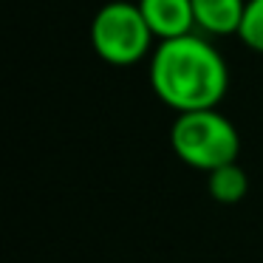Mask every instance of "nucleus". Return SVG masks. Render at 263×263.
<instances>
[{"mask_svg":"<svg viewBox=\"0 0 263 263\" xmlns=\"http://www.w3.org/2000/svg\"><path fill=\"white\" fill-rule=\"evenodd\" d=\"M150 85L176 114L210 110L227 97L229 71L212 43L187 34L159 43L150 57Z\"/></svg>","mask_w":263,"mask_h":263,"instance_id":"f257e3e1","label":"nucleus"},{"mask_svg":"<svg viewBox=\"0 0 263 263\" xmlns=\"http://www.w3.org/2000/svg\"><path fill=\"white\" fill-rule=\"evenodd\" d=\"M170 147L184 164L212 173L223 164L238 161L240 136L232 119L218 108L178 114L170 127Z\"/></svg>","mask_w":263,"mask_h":263,"instance_id":"f03ea898","label":"nucleus"},{"mask_svg":"<svg viewBox=\"0 0 263 263\" xmlns=\"http://www.w3.org/2000/svg\"><path fill=\"white\" fill-rule=\"evenodd\" d=\"M153 31L139 3L114 0L105 3L91 23V46L108 65H133L144 60L153 46Z\"/></svg>","mask_w":263,"mask_h":263,"instance_id":"7ed1b4c3","label":"nucleus"},{"mask_svg":"<svg viewBox=\"0 0 263 263\" xmlns=\"http://www.w3.org/2000/svg\"><path fill=\"white\" fill-rule=\"evenodd\" d=\"M139 9L159 43L187 37L195 29L193 0H139Z\"/></svg>","mask_w":263,"mask_h":263,"instance_id":"20e7f679","label":"nucleus"},{"mask_svg":"<svg viewBox=\"0 0 263 263\" xmlns=\"http://www.w3.org/2000/svg\"><path fill=\"white\" fill-rule=\"evenodd\" d=\"M246 0H193L195 26L206 34H238Z\"/></svg>","mask_w":263,"mask_h":263,"instance_id":"39448f33","label":"nucleus"},{"mask_svg":"<svg viewBox=\"0 0 263 263\" xmlns=\"http://www.w3.org/2000/svg\"><path fill=\"white\" fill-rule=\"evenodd\" d=\"M206 187L218 204H238L249 190V176L238 161H232V164H223L218 170L206 173Z\"/></svg>","mask_w":263,"mask_h":263,"instance_id":"423d86ee","label":"nucleus"},{"mask_svg":"<svg viewBox=\"0 0 263 263\" xmlns=\"http://www.w3.org/2000/svg\"><path fill=\"white\" fill-rule=\"evenodd\" d=\"M238 37L243 46H249V48L263 54V0H246Z\"/></svg>","mask_w":263,"mask_h":263,"instance_id":"0eeeda50","label":"nucleus"}]
</instances>
